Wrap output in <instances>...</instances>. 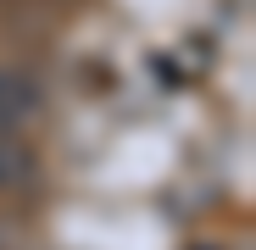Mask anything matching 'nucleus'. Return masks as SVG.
<instances>
[{
    "label": "nucleus",
    "mask_w": 256,
    "mask_h": 250,
    "mask_svg": "<svg viewBox=\"0 0 256 250\" xmlns=\"http://www.w3.org/2000/svg\"><path fill=\"white\" fill-rule=\"evenodd\" d=\"M39 111V83L28 72H0V128H22Z\"/></svg>",
    "instance_id": "f03ea898"
},
{
    "label": "nucleus",
    "mask_w": 256,
    "mask_h": 250,
    "mask_svg": "<svg viewBox=\"0 0 256 250\" xmlns=\"http://www.w3.org/2000/svg\"><path fill=\"white\" fill-rule=\"evenodd\" d=\"M39 178V156L28 150L22 128H0V189H28Z\"/></svg>",
    "instance_id": "f257e3e1"
}]
</instances>
